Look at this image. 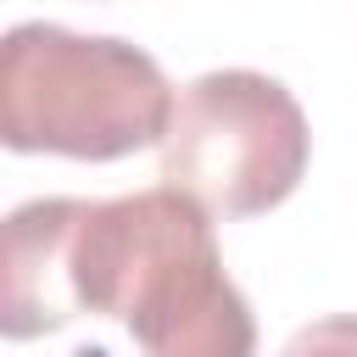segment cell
I'll return each instance as SVG.
<instances>
[{"mask_svg": "<svg viewBox=\"0 0 357 357\" xmlns=\"http://www.w3.org/2000/svg\"><path fill=\"white\" fill-rule=\"evenodd\" d=\"M206 218L167 184L84 201L67 262L78 312L123 318L139 357H257V318Z\"/></svg>", "mask_w": 357, "mask_h": 357, "instance_id": "obj_1", "label": "cell"}, {"mask_svg": "<svg viewBox=\"0 0 357 357\" xmlns=\"http://www.w3.org/2000/svg\"><path fill=\"white\" fill-rule=\"evenodd\" d=\"M84 218L78 195H45L6 218V301L0 324L11 340H33L45 329H61L78 318L73 296V229Z\"/></svg>", "mask_w": 357, "mask_h": 357, "instance_id": "obj_4", "label": "cell"}, {"mask_svg": "<svg viewBox=\"0 0 357 357\" xmlns=\"http://www.w3.org/2000/svg\"><path fill=\"white\" fill-rule=\"evenodd\" d=\"M173 84L128 39L73 33L61 22H17L0 45V139L73 162H117L162 145Z\"/></svg>", "mask_w": 357, "mask_h": 357, "instance_id": "obj_2", "label": "cell"}, {"mask_svg": "<svg viewBox=\"0 0 357 357\" xmlns=\"http://www.w3.org/2000/svg\"><path fill=\"white\" fill-rule=\"evenodd\" d=\"M279 357H357V312L312 318L307 329H296V335L284 340Z\"/></svg>", "mask_w": 357, "mask_h": 357, "instance_id": "obj_5", "label": "cell"}, {"mask_svg": "<svg viewBox=\"0 0 357 357\" xmlns=\"http://www.w3.org/2000/svg\"><path fill=\"white\" fill-rule=\"evenodd\" d=\"M307 151L312 134L296 95L268 73L223 67L184 84L162 139V184L212 218H251L301 184Z\"/></svg>", "mask_w": 357, "mask_h": 357, "instance_id": "obj_3", "label": "cell"}]
</instances>
